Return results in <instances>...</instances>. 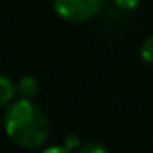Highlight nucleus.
<instances>
[{
    "label": "nucleus",
    "mask_w": 153,
    "mask_h": 153,
    "mask_svg": "<svg viewBox=\"0 0 153 153\" xmlns=\"http://www.w3.org/2000/svg\"><path fill=\"white\" fill-rule=\"evenodd\" d=\"M4 128L7 137L27 149L43 146L51 135V123L45 112L29 99L13 101L4 115Z\"/></svg>",
    "instance_id": "f257e3e1"
},
{
    "label": "nucleus",
    "mask_w": 153,
    "mask_h": 153,
    "mask_svg": "<svg viewBox=\"0 0 153 153\" xmlns=\"http://www.w3.org/2000/svg\"><path fill=\"white\" fill-rule=\"evenodd\" d=\"M52 6L59 18L79 24L97 15L103 6V0H52Z\"/></svg>",
    "instance_id": "f03ea898"
},
{
    "label": "nucleus",
    "mask_w": 153,
    "mask_h": 153,
    "mask_svg": "<svg viewBox=\"0 0 153 153\" xmlns=\"http://www.w3.org/2000/svg\"><path fill=\"white\" fill-rule=\"evenodd\" d=\"M16 94L20 96V99H29L33 101L38 94H40V83L33 76H24L16 85Z\"/></svg>",
    "instance_id": "7ed1b4c3"
},
{
    "label": "nucleus",
    "mask_w": 153,
    "mask_h": 153,
    "mask_svg": "<svg viewBox=\"0 0 153 153\" xmlns=\"http://www.w3.org/2000/svg\"><path fill=\"white\" fill-rule=\"evenodd\" d=\"M16 96V85L7 78L0 74V106H9L15 101Z\"/></svg>",
    "instance_id": "20e7f679"
},
{
    "label": "nucleus",
    "mask_w": 153,
    "mask_h": 153,
    "mask_svg": "<svg viewBox=\"0 0 153 153\" xmlns=\"http://www.w3.org/2000/svg\"><path fill=\"white\" fill-rule=\"evenodd\" d=\"M76 153H108V149L101 142L88 140V142L79 144V148H78V151H76Z\"/></svg>",
    "instance_id": "39448f33"
},
{
    "label": "nucleus",
    "mask_w": 153,
    "mask_h": 153,
    "mask_svg": "<svg viewBox=\"0 0 153 153\" xmlns=\"http://www.w3.org/2000/svg\"><path fill=\"white\" fill-rule=\"evenodd\" d=\"M140 56L146 63L153 65V36H148L140 45Z\"/></svg>",
    "instance_id": "423d86ee"
},
{
    "label": "nucleus",
    "mask_w": 153,
    "mask_h": 153,
    "mask_svg": "<svg viewBox=\"0 0 153 153\" xmlns=\"http://www.w3.org/2000/svg\"><path fill=\"white\" fill-rule=\"evenodd\" d=\"M114 2H115V6H117V7H121V9L128 11V9H133V7H137L140 0H114Z\"/></svg>",
    "instance_id": "0eeeda50"
},
{
    "label": "nucleus",
    "mask_w": 153,
    "mask_h": 153,
    "mask_svg": "<svg viewBox=\"0 0 153 153\" xmlns=\"http://www.w3.org/2000/svg\"><path fill=\"white\" fill-rule=\"evenodd\" d=\"M42 153H74V151L68 149L67 146H51V148H45Z\"/></svg>",
    "instance_id": "6e6552de"
}]
</instances>
